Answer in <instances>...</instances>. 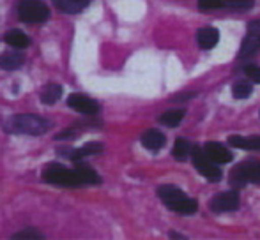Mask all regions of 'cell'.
<instances>
[{
  "label": "cell",
  "instance_id": "obj_24",
  "mask_svg": "<svg viewBox=\"0 0 260 240\" xmlns=\"http://www.w3.org/2000/svg\"><path fill=\"white\" fill-rule=\"evenodd\" d=\"M223 6V0H199V7L204 11L209 9H218V7Z\"/></svg>",
  "mask_w": 260,
  "mask_h": 240
},
{
  "label": "cell",
  "instance_id": "obj_27",
  "mask_svg": "<svg viewBox=\"0 0 260 240\" xmlns=\"http://www.w3.org/2000/svg\"><path fill=\"white\" fill-rule=\"evenodd\" d=\"M170 237H175V238H182V235L175 233V231H170Z\"/></svg>",
  "mask_w": 260,
  "mask_h": 240
},
{
  "label": "cell",
  "instance_id": "obj_5",
  "mask_svg": "<svg viewBox=\"0 0 260 240\" xmlns=\"http://www.w3.org/2000/svg\"><path fill=\"white\" fill-rule=\"evenodd\" d=\"M191 159H193V165H195V168L199 170V173L206 177L207 180H211V182L221 180V170L216 166L218 163L212 161V159L206 154V150H204V148L193 147Z\"/></svg>",
  "mask_w": 260,
  "mask_h": 240
},
{
  "label": "cell",
  "instance_id": "obj_20",
  "mask_svg": "<svg viewBox=\"0 0 260 240\" xmlns=\"http://www.w3.org/2000/svg\"><path fill=\"white\" fill-rule=\"evenodd\" d=\"M182 118H184V110H168V111H165V113H161L157 120H159L163 126L175 127Z\"/></svg>",
  "mask_w": 260,
  "mask_h": 240
},
{
  "label": "cell",
  "instance_id": "obj_1",
  "mask_svg": "<svg viewBox=\"0 0 260 240\" xmlns=\"http://www.w3.org/2000/svg\"><path fill=\"white\" fill-rule=\"evenodd\" d=\"M157 196H159L161 202H163L168 209L181 214V216H191V214H195L197 209H199L195 199L188 198V196L179 187H175V185H170V184L161 185V187L157 189Z\"/></svg>",
  "mask_w": 260,
  "mask_h": 240
},
{
  "label": "cell",
  "instance_id": "obj_6",
  "mask_svg": "<svg viewBox=\"0 0 260 240\" xmlns=\"http://www.w3.org/2000/svg\"><path fill=\"white\" fill-rule=\"evenodd\" d=\"M230 180L236 187H243L248 182H260V161H244L237 165Z\"/></svg>",
  "mask_w": 260,
  "mask_h": 240
},
{
  "label": "cell",
  "instance_id": "obj_3",
  "mask_svg": "<svg viewBox=\"0 0 260 240\" xmlns=\"http://www.w3.org/2000/svg\"><path fill=\"white\" fill-rule=\"evenodd\" d=\"M6 129L11 133H18V134H30V136H39V134H45L50 129V122L43 117L38 115H28V113H21V115H14L7 120Z\"/></svg>",
  "mask_w": 260,
  "mask_h": 240
},
{
  "label": "cell",
  "instance_id": "obj_12",
  "mask_svg": "<svg viewBox=\"0 0 260 240\" xmlns=\"http://www.w3.org/2000/svg\"><path fill=\"white\" fill-rule=\"evenodd\" d=\"M165 143H167V138L157 129H149L142 134V145H144L147 150L156 152V150H159V148H163Z\"/></svg>",
  "mask_w": 260,
  "mask_h": 240
},
{
  "label": "cell",
  "instance_id": "obj_4",
  "mask_svg": "<svg viewBox=\"0 0 260 240\" xmlns=\"http://www.w3.org/2000/svg\"><path fill=\"white\" fill-rule=\"evenodd\" d=\"M16 9L20 20L25 23H41L50 16V9L41 0H20Z\"/></svg>",
  "mask_w": 260,
  "mask_h": 240
},
{
  "label": "cell",
  "instance_id": "obj_19",
  "mask_svg": "<svg viewBox=\"0 0 260 240\" xmlns=\"http://www.w3.org/2000/svg\"><path fill=\"white\" fill-rule=\"evenodd\" d=\"M62 96V87L58 83H48L41 90V101L45 104H55Z\"/></svg>",
  "mask_w": 260,
  "mask_h": 240
},
{
  "label": "cell",
  "instance_id": "obj_9",
  "mask_svg": "<svg viewBox=\"0 0 260 240\" xmlns=\"http://www.w3.org/2000/svg\"><path fill=\"white\" fill-rule=\"evenodd\" d=\"M68 106L82 115H96L100 111V104L85 94H71L68 97Z\"/></svg>",
  "mask_w": 260,
  "mask_h": 240
},
{
  "label": "cell",
  "instance_id": "obj_2",
  "mask_svg": "<svg viewBox=\"0 0 260 240\" xmlns=\"http://www.w3.org/2000/svg\"><path fill=\"white\" fill-rule=\"evenodd\" d=\"M43 179L48 184L57 185V187H83V180L80 177V172L75 168H66V166L52 163L46 165L43 170Z\"/></svg>",
  "mask_w": 260,
  "mask_h": 240
},
{
  "label": "cell",
  "instance_id": "obj_13",
  "mask_svg": "<svg viewBox=\"0 0 260 240\" xmlns=\"http://www.w3.org/2000/svg\"><path fill=\"white\" fill-rule=\"evenodd\" d=\"M197 41H199V46L202 50H211L218 45L219 32L214 27H202L197 32Z\"/></svg>",
  "mask_w": 260,
  "mask_h": 240
},
{
  "label": "cell",
  "instance_id": "obj_14",
  "mask_svg": "<svg viewBox=\"0 0 260 240\" xmlns=\"http://www.w3.org/2000/svg\"><path fill=\"white\" fill-rule=\"evenodd\" d=\"M92 0H53L55 7L60 9L62 13H68V14H76L80 11L85 9Z\"/></svg>",
  "mask_w": 260,
  "mask_h": 240
},
{
  "label": "cell",
  "instance_id": "obj_10",
  "mask_svg": "<svg viewBox=\"0 0 260 240\" xmlns=\"http://www.w3.org/2000/svg\"><path fill=\"white\" fill-rule=\"evenodd\" d=\"M101 150H103V145L98 141H90V143L83 145L82 148H58V154H64V157L71 159V161H80L87 155L100 154Z\"/></svg>",
  "mask_w": 260,
  "mask_h": 240
},
{
  "label": "cell",
  "instance_id": "obj_7",
  "mask_svg": "<svg viewBox=\"0 0 260 240\" xmlns=\"http://www.w3.org/2000/svg\"><path fill=\"white\" fill-rule=\"evenodd\" d=\"M239 207V194L237 191H225L216 194L214 198L209 202V209L216 214H225V212H232Z\"/></svg>",
  "mask_w": 260,
  "mask_h": 240
},
{
  "label": "cell",
  "instance_id": "obj_16",
  "mask_svg": "<svg viewBox=\"0 0 260 240\" xmlns=\"http://www.w3.org/2000/svg\"><path fill=\"white\" fill-rule=\"evenodd\" d=\"M229 143L237 148H246V150H260V136H230Z\"/></svg>",
  "mask_w": 260,
  "mask_h": 240
},
{
  "label": "cell",
  "instance_id": "obj_26",
  "mask_svg": "<svg viewBox=\"0 0 260 240\" xmlns=\"http://www.w3.org/2000/svg\"><path fill=\"white\" fill-rule=\"evenodd\" d=\"M193 96H195V92H189V94H181V96H174L170 101H184L186 97H188V99H189V97H193Z\"/></svg>",
  "mask_w": 260,
  "mask_h": 240
},
{
  "label": "cell",
  "instance_id": "obj_15",
  "mask_svg": "<svg viewBox=\"0 0 260 240\" xmlns=\"http://www.w3.org/2000/svg\"><path fill=\"white\" fill-rule=\"evenodd\" d=\"M25 62V57L18 52H4L0 55V67L6 71H13V69L21 67Z\"/></svg>",
  "mask_w": 260,
  "mask_h": 240
},
{
  "label": "cell",
  "instance_id": "obj_17",
  "mask_svg": "<svg viewBox=\"0 0 260 240\" xmlns=\"http://www.w3.org/2000/svg\"><path fill=\"white\" fill-rule=\"evenodd\" d=\"M4 39H6L7 45L13 46V48H16V50H23L30 45V37L25 35L21 30H9L6 35H4Z\"/></svg>",
  "mask_w": 260,
  "mask_h": 240
},
{
  "label": "cell",
  "instance_id": "obj_21",
  "mask_svg": "<svg viewBox=\"0 0 260 240\" xmlns=\"http://www.w3.org/2000/svg\"><path fill=\"white\" fill-rule=\"evenodd\" d=\"M251 90H253L251 83L250 82H244V79L237 82L236 85L232 87V94H234V97H236V99H246V97L251 94Z\"/></svg>",
  "mask_w": 260,
  "mask_h": 240
},
{
  "label": "cell",
  "instance_id": "obj_18",
  "mask_svg": "<svg viewBox=\"0 0 260 240\" xmlns=\"http://www.w3.org/2000/svg\"><path fill=\"white\" fill-rule=\"evenodd\" d=\"M191 152H193L191 141H188L186 138H177V140H175L172 154H174V157L177 159V161H186V159L191 155Z\"/></svg>",
  "mask_w": 260,
  "mask_h": 240
},
{
  "label": "cell",
  "instance_id": "obj_22",
  "mask_svg": "<svg viewBox=\"0 0 260 240\" xmlns=\"http://www.w3.org/2000/svg\"><path fill=\"white\" fill-rule=\"evenodd\" d=\"M13 238H43V233L34 230V228H27V230H21L18 233H14Z\"/></svg>",
  "mask_w": 260,
  "mask_h": 240
},
{
  "label": "cell",
  "instance_id": "obj_11",
  "mask_svg": "<svg viewBox=\"0 0 260 240\" xmlns=\"http://www.w3.org/2000/svg\"><path fill=\"white\" fill-rule=\"evenodd\" d=\"M204 150H206V154L214 163H218V165H226V163L232 161L230 150L225 147V145L218 143V141H207V143L204 145Z\"/></svg>",
  "mask_w": 260,
  "mask_h": 240
},
{
  "label": "cell",
  "instance_id": "obj_25",
  "mask_svg": "<svg viewBox=\"0 0 260 240\" xmlns=\"http://www.w3.org/2000/svg\"><path fill=\"white\" fill-rule=\"evenodd\" d=\"M226 4L234 9H248L253 6V0H226Z\"/></svg>",
  "mask_w": 260,
  "mask_h": 240
},
{
  "label": "cell",
  "instance_id": "obj_23",
  "mask_svg": "<svg viewBox=\"0 0 260 240\" xmlns=\"http://www.w3.org/2000/svg\"><path fill=\"white\" fill-rule=\"evenodd\" d=\"M244 74H246L251 82L260 83V67L258 65H253V64L246 65V67H244Z\"/></svg>",
  "mask_w": 260,
  "mask_h": 240
},
{
  "label": "cell",
  "instance_id": "obj_8",
  "mask_svg": "<svg viewBox=\"0 0 260 240\" xmlns=\"http://www.w3.org/2000/svg\"><path fill=\"white\" fill-rule=\"evenodd\" d=\"M260 50V20H253L248 25V34L243 41V46H241L239 57L244 59V57H250L253 53H257Z\"/></svg>",
  "mask_w": 260,
  "mask_h": 240
}]
</instances>
